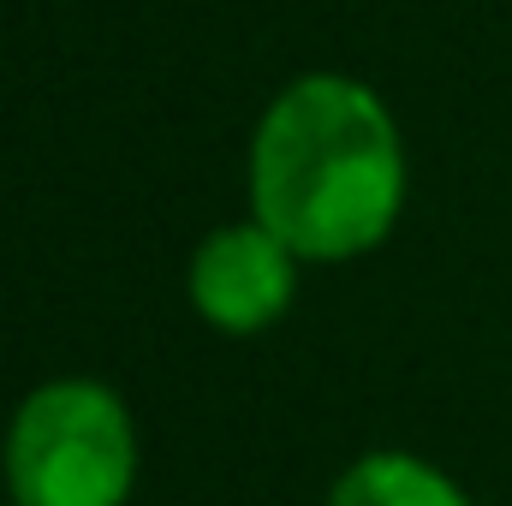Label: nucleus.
I'll use <instances>...</instances> for the list:
<instances>
[{
    "mask_svg": "<svg viewBox=\"0 0 512 506\" xmlns=\"http://www.w3.org/2000/svg\"><path fill=\"white\" fill-rule=\"evenodd\" d=\"M185 292L191 310L221 328V334H262L268 322L286 316L292 292H298V251L268 233L262 221H233L215 227L185 268Z\"/></svg>",
    "mask_w": 512,
    "mask_h": 506,
    "instance_id": "obj_3",
    "label": "nucleus"
},
{
    "mask_svg": "<svg viewBox=\"0 0 512 506\" xmlns=\"http://www.w3.org/2000/svg\"><path fill=\"white\" fill-rule=\"evenodd\" d=\"M328 506H471V495L417 453H364L334 477Z\"/></svg>",
    "mask_w": 512,
    "mask_h": 506,
    "instance_id": "obj_4",
    "label": "nucleus"
},
{
    "mask_svg": "<svg viewBox=\"0 0 512 506\" xmlns=\"http://www.w3.org/2000/svg\"><path fill=\"white\" fill-rule=\"evenodd\" d=\"M251 215L298 262H352L376 251L405 209V143L387 102L346 78H292L251 131Z\"/></svg>",
    "mask_w": 512,
    "mask_h": 506,
    "instance_id": "obj_1",
    "label": "nucleus"
},
{
    "mask_svg": "<svg viewBox=\"0 0 512 506\" xmlns=\"http://www.w3.org/2000/svg\"><path fill=\"white\" fill-rule=\"evenodd\" d=\"M12 506H126L137 483V429L108 381L54 376L30 387L0 441Z\"/></svg>",
    "mask_w": 512,
    "mask_h": 506,
    "instance_id": "obj_2",
    "label": "nucleus"
}]
</instances>
